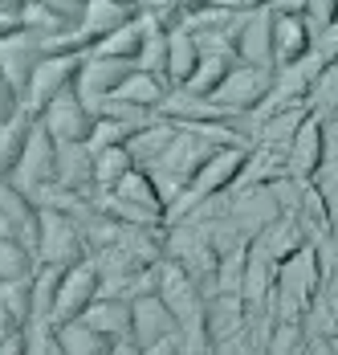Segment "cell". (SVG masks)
I'll return each mask as SVG.
<instances>
[{"instance_id":"obj_37","label":"cell","mask_w":338,"mask_h":355,"mask_svg":"<svg viewBox=\"0 0 338 355\" xmlns=\"http://www.w3.org/2000/svg\"><path fill=\"white\" fill-rule=\"evenodd\" d=\"M220 4H229L233 12H257V8H273V0H220Z\"/></svg>"},{"instance_id":"obj_29","label":"cell","mask_w":338,"mask_h":355,"mask_svg":"<svg viewBox=\"0 0 338 355\" xmlns=\"http://www.w3.org/2000/svg\"><path fill=\"white\" fill-rule=\"evenodd\" d=\"M37 274V257L33 249L17 237H0V286L8 282H29Z\"/></svg>"},{"instance_id":"obj_6","label":"cell","mask_w":338,"mask_h":355,"mask_svg":"<svg viewBox=\"0 0 338 355\" xmlns=\"http://www.w3.org/2000/svg\"><path fill=\"white\" fill-rule=\"evenodd\" d=\"M90 53H45L41 66H37L33 82H29V94H25V110L41 114L57 94H66L69 86H78V73L86 66Z\"/></svg>"},{"instance_id":"obj_3","label":"cell","mask_w":338,"mask_h":355,"mask_svg":"<svg viewBox=\"0 0 338 355\" xmlns=\"http://www.w3.org/2000/svg\"><path fill=\"white\" fill-rule=\"evenodd\" d=\"M90 257V241L86 229L73 216L57 213V209H41V225H37V266H82Z\"/></svg>"},{"instance_id":"obj_42","label":"cell","mask_w":338,"mask_h":355,"mask_svg":"<svg viewBox=\"0 0 338 355\" xmlns=\"http://www.w3.org/2000/svg\"><path fill=\"white\" fill-rule=\"evenodd\" d=\"M0 4H4V8H21V0H0Z\"/></svg>"},{"instance_id":"obj_19","label":"cell","mask_w":338,"mask_h":355,"mask_svg":"<svg viewBox=\"0 0 338 355\" xmlns=\"http://www.w3.org/2000/svg\"><path fill=\"white\" fill-rule=\"evenodd\" d=\"M310 114H314V107H310V103H298V107L277 110L269 119H261V123H257V147L290 155V147H294V139H298V131L305 127Z\"/></svg>"},{"instance_id":"obj_43","label":"cell","mask_w":338,"mask_h":355,"mask_svg":"<svg viewBox=\"0 0 338 355\" xmlns=\"http://www.w3.org/2000/svg\"><path fill=\"white\" fill-rule=\"evenodd\" d=\"M123 4H135V8H139V0H123Z\"/></svg>"},{"instance_id":"obj_41","label":"cell","mask_w":338,"mask_h":355,"mask_svg":"<svg viewBox=\"0 0 338 355\" xmlns=\"http://www.w3.org/2000/svg\"><path fill=\"white\" fill-rule=\"evenodd\" d=\"M45 355H66V352H62V347H57V335H53V347H49V352H45Z\"/></svg>"},{"instance_id":"obj_35","label":"cell","mask_w":338,"mask_h":355,"mask_svg":"<svg viewBox=\"0 0 338 355\" xmlns=\"http://www.w3.org/2000/svg\"><path fill=\"white\" fill-rule=\"evenodd\" d=\"M21 29H25V17H21V8H4V4H0V41L17 37Z\"/></svg>"},{"instance_id":"obj_38","label":"cell","mask_w":338,"mask_h":355,"mask_svg":"<svg viewBox=\"0 0 338 355\" xmlns=\"http://www.w3.org/2000/svg\"><path fill=\"white\" fill-rule=\"evenodd\" d=\"M212 4H220V0H179L184 17H188V12H200V8H212Z\"/></svg>"},{"instance_id":"obj_12","label":"cell","mask_w":338,"mask_h":355,"mask_svg":"<svg viewBox=\"0 0 338 355\" xmlns=\"http://www.w3.org/2000/svg\"><path fill=\"white\" fill-rule=\"evenodd\" d=\"M326 135H330V127H326V119H318V114H310L305 119V127L298 131V139L290 147V176L302 180V184H314V180L322 176V168H326Z\"/></svg>"},{"instance_id":"obj_1","label":"cell","mask_w":338,"mask_h":355,"mask_svg":"<svg viewBox=\"0 0 338 355\" xmlns=\"http://www.w3.org/2000/svg\"><path fill=\"white\" fill-rule=\"evenodd\" d=\"M216 151V143H208L204 135H196V131H184L179 127V135L171 139V147L159 155V164L155 168H147L151 176H155V184H159V192L168 196V209L188 192V184L196 180V172H200V164Z\"/></svg>"},{"instance_id":"obj_11","label":"cell","mask_w":338,"mask_h":355,"mask_svg":"<svg viewBox=\"0 0 338 355\" xmlns=\"http://www.w3.org/2000/svg\"><path fill=\"white\" fill-rule=\"evenodd\" d=\"M273 17L277 8H257L244 17L237 33V62L240 66H257V70L277 73V49H273Z\"/></svg>"},{"instance_id":"obj_33","label":"cell","mask_w":338,"mask_h":355,"mask_svg":"<svg viewBox=\"0 0 338 355\" xmlns=\"http://www.w3.org/2000/svg\"><path fill=\"white\" fill-rule=\"evenodd\" d=\"M21 110H25V98H21V90H17V86H12V82L0 73V127H4V123H12Z\"/></svg>"},{"instance_id":"obj_30","label":"cell","mask_w":338,"mask_h":355,"mask_svg":"<svg viewBox=\"0 0 338 355\" xmlns=\"http://www.w3.org/2000/svg\"><path fill=\"white\" fill-rule=\"evenodd\" d=\"M151 21V17H147ZM168 45H171V29H163L159 21H151V33H147V45H143V58H139V70L155 73L168 82Z\"/></svg>"},{"instance_id":"obj_13","label":"cell","mask_w":338,"mask_h":355,"mask_svg":"<svg viewBox=\"0 0 338 355\" xmlns=\"http://www.w3.org/2000/svg\"><path fill=\"white\" fill-rule=\"evenodd\" d=\"M281 205H277V196H273V188H233V220L240 225V233L249 237V241H257L269 225L281 220Z\"/></svg>"},{"instance_id":"obj_5","label":"cell","mask_w":338,"mask_h":355,"mask_svg":"<svg viewBox=\"0 0 338 355\" xmlns=\"http://www.w3.org/2000/svg\"><path fill=\"white\" fill-rule=\"evenodd\" d=\"M37 123L45 127V135L53 143H90L94 127H98V114L86 107L78 86H69L66 94H57L49 107L37 114Z\"/></svg>"},{"instance_id":"obj_15","label":"cell","mask_w":338,"mask_h":355,"mask_svg":"<svg viewBox=\"0 0 338 355\" xmlns=\"http://www.w3.org/2000/svg\"><path fill=\"white\" fill-rule=\"evenodd\" d=\"M41 58H45V45H41V37L29 33V29H21V33L8 37V41H0V73L21 90V98L29 94V82H33Z\"/></svg>"},{"instance_id":"obj_23","label":"cell","mask_w":338,"mask_h":355,"mask_svg":"<svg viewBox=\"0 0 338 355\" xmlns=\"http://www.w3.org/2000/svg\"><path fill=\"white\" fill-rule=\"evenodd\" d=\"M33 127H37V114H29V110H21L12 123L0 127V180H8L12 172H17L25 147H29V139H33Z\"/></svg>"},{"instance_id":"obj_8","label":"cell","mask_w":338,"mask_h":355,"mask_svg":"<svg viewBox=\"0 0 338 355\" xmlns=\"http://www.w3.org/2000/svg\"><path fill=\"white\" fill-rule=\"evenodd\" d=\"M102 270L94 257H86L82 266H69L62 278V294H57V311H53V327L62 322H78L86 319V311L102 298Z\"/></svg>"},{"instance_id":"obj_9","label":"cell","mask_w":338,"mask_h":355,"mask_svg":"<svg viewBox=\"0 0 338 355\" xmlns=\"http://www.w3.org/2000/svg\"><path fill=\"white\" fill-rule=\"evenodd\" d=\"M135 70H139V66H131V62L102 58V53H94V49H90L86 66H82V73H78V94L86 98V107L98 114L102 103H110V98L123 90V82H127Z\"/></svg>"},{"instance_id":"obj_2","label":"cell","mask_w":338,"mask_h":355,"mask_svg":"<svg viewBox=\"0 0 338 355\" xmlns=\"http://www.w3.org/2000/svg\"><path fill=\"white\" fill-rule=\"evenodd\" d=\"M155 274H159V278H155V294L168 302V311L179 319L184 335L208 331V327H204V315H208V294L192 282V274H188L179 261H171V257H159V261H155Z\"/></svg>"},{"instance_id":"obj_32","label":"cell","mask_w":338,"mask_h":355,"mask_svg":"<svg viewBox=\"0 0 338 355\" xmlns=\"http://www.w3.org/2000/svg\"><path fill=\"white\" fill-rule=\"evenodd\" d=\"M314 62L322 70H335L338 66V17L326 29H318V37H314Z\"/></svg>"},{"instance_id":"obj_25","label":"cell","mask_w":338,"mask_h":355,"mask_svg":"<svg viewBox=\"0 0 338 355\" xmlns=\"http://www.w3.org/2000/svg\"><path fill=\"white\" fill-rule=\"evenodd\" d=\"M171 86L163 82V78H155V73L147 70H135L127 82H123V90L114 94V98H123V103H131V107H143V110H155L159 114V107L168 103Z\"/></svg>"},{"instance_id":"obj_18","label":"cell","mask_w":338,"mask_h":355,"mask_svg":"<svg viewBox=\"0 0 338 355\" xmlns=\"http://www.w3.org/2000/svg\"><path fill=\"white\" fill-rule=\"evenodd\" d=\"M57 188L94 196V147L90 143H57Z\"/></svg>"},{"instance_id":"obj_39","label":"cell","mask_w":338,"mask_h":355,"mask_svg":"<svg viewBox=\"0 0 338 355\" xmlns=\"http://www.w3.org/2000/svg\"><path fill=\"white\" fill-rule=\"evenodd\" d=\"M310 0H273V8H285V12H305Z\"/></svg>"},{"instance_id":"obj_22","label":"cell","mask_w":338,"mask_h":355,"mask_svg":"<svg viewBox=\"0 0 338 355\" xmlns=\"http://www.w3.org/2000/svg\"><path fill=\"white\" fill-rule=\"evenodd\" d=\"M147 33H151V21L139 12L131 25H123L118 33H110L106 41H98V45H94V53H102V58H118V62H131V66H139L143 45H147Z\"/></svg>"},{"instance_id":"obj_24","label":"cell","mask_w":338,"mask_h":355,"mask_svg":"<svg viewBox=\"0 0 338 355\" xmlns=\"http://www.w3.org/2000/svg\"><path fill=\"white\" fill-rule=\"evenodd\" d=\"M62 278H66L62 266H37L33 282H29V306H33V319L29 322H53L57 294H62Z\"/></svg>"},{"instance_id":"obj_17","label":"cell","mask_w":338,"mask_h":355,"mask_svg":"<svg viewBox=\"0 0 338 355\" xmlns=\"http://www.w3.org/2000/svg\"><path fill=\"white\" fill-rule=\"evenodd\" d=\"M179 335H184V327H179V319L168 311V302L159 294L135 298V343L143 352L147 347H159L168 339H179Z\"/></svg>"},{"instance_id":"obj_44","label":"cell","mask_w":338,"mask_h":355,"mask_svg":"<svg viewBox=\"0 0 338 355\" xmlns=\"http://www.w3.org/2000/svg\"><path fill=\"white\" fill-rule=\"evenodd\" d=\"M21 4H29V0H21Z\"/></svg>"},{"instance_id":"obj_21","label":"cell","mask_w":338,"mask_h":355,"mask_svg":"<svg viewBox=\"0 0 338 355\" xmlns=\"http://www.w3.org/2000/svg\"><path fill=\"white\" fill-rule=\"evenodd\" d=\"M233 70H237V58H233V53H200L196 73H192L179 90H188V94H196V98H216V90L229 82Z\"/></svg>"},{"instance_id":"obj_40","label":"cell","mask_w":338,"mask_h":355,"mask_svg":"<svg viewBox=\"0 0 338 355\" xmlns=\"http://www.w3.org/2000/svg\"><path fill=\"white\" fill-rule=\"evenodd\" d=\"M110 355H143V352H139V343H114Z\"/></svg>"},{"instance_id":"obj_4","label":"cell","mask_w":338,"mask_h":355,"mask_svg":"<svg viewBox=\"0 0 338 355\" xmlns=\"http://www.w3.org/2000/svg\"><path fill=\"white\" fill-rule=\"evenodd\" d=\"M273 78L277 73L269 70H257V66H240L229 73V82L216 90V107L224 110V114H233V119H257V110L269 103L273 94Z\"/></svg>"},{"instance_id":"obj_20","label":"cell","mask_w":338,"mask_h":355,"mask_svg":"<svg viewBox=\"0 0 338 355\" xmlns=\"http://www.w3.org/2000/svg\"><path fill=\"white\" fill-rule=\"evenodd\" d=\"M175 135H179V127H175L171 119H155L151 127H143L139 135H131V139H127V151H131L135 168H143V172H147V168H155V164H159V155L171 147Z\"/></svg>"},{"instance_id":"obj_7","label":"cell","mask_w":338,"mask_h":355,"mask_svg":"<svg viewBox=\"0 0 338 355\" xmlns=\"http://www.w3.org/2000/svg\"><path fill=\"white\" fill-rule=\"evenodd\" d=\"M8 180H12L21 192H29L37 205H41V196L57 184V143L45 135L41 123L33 127V139H29L25 155H21V164H17V172H12Z\"/></svg>"},{"instance_id":"obj_31","label":"cell","mask_w":338,"mask_h":355,"mask_svg":"<svg viewBox=\"0 0 338 355\" xmlns=\"http://www.w3.org/2000/svg\"><path fill=\"white\" fill-rule=\"evenodd\" d=\"M139 12L151 17V21H159L163 29H179V25H184V8H179V0H139Z\"/></svg>"},{"instance_id":"obj_14","label":"cell","mask_w":338,"mask_h":355,"mask_svg":"<svg viewBox=\"0 0 338 355\" xmlns=\"http://www.w3.org/2000/svg\"><path fill=\"white\" fill-rule=\"evenodd\" d=\"M139 17L135 4H123V0H86V8H82V17H78V41L86 45V49H94L98 41H106L110 33H118L123 25H131Z\"/></svg>"},{"instance_id":"obj_34","label":"cell","mask_w":338,"mask_h":355,"mask_svg":"<svg viewBox=\"0 0 338 355\" xmlns=\"http://www.w3.org/2000/svg\"><path fill=\"white\" fill-rule=\"evenodd\" d=\"M305 17L314 21V33L326 29V25L338 17V0H310V4H305Z\"/></svg>"},{"instance_id":"obj_10","label":"cell","mask_w":338,"mask_h":355,"mask_svg":"<svg viewBox=\"0 0 338 355\" xmlns=\"http://www.w3.org/2000/svg\"><path fill=\"white\" fill-rule=\"evenodd\" d=\"M314 21L305 12H285L277 8L273 17V49H277V70H294L314 58Z\"/></svg>"},{"instance_id":"obj_36","label":"cell","mask_w":338,"mask_h":355,"mask_svg":"<svg viewBox=\"0 0 338 355\" xmlns=\"http://www.w3.org/2000/svg\"><path fill=\"white\" fill-rule=\"evenodd\" d=\"M49 8H57L62 17H69V21H78L82 17V8H86V0H45Z\"/></svg>"},{"instance_id":"obj_26","label":"cell","mask_w":338,"mask_h":355,"mask_svg":"<svg viewBox=\"0 0 338 355\" xmlns=\"http://www.w3.org/2000/svg\"><path fill=\"white\" fill-rule=\"evenodd\" d=\"M131 172H135V159H131L127 143L94 151V192H114L123 180L131 176Z\"/></svg>"},{"instance_id":"obj_27","label":"cell","mask_w":338,"mask_h":355,"mask_svg":"<svg viewBox=\"0 0 338 355\" xmlns=\"http://www.w3.org/2000/svg\"><path fill=\"white\" fill-rule=\"evenodd\" d=\"M196 62H200V45L192 41V33L179 25L171 29V45H168V86H184L192 73H196Z\"/></svg>"},{"instance_id":"obj_28","label":"cell","mask_w":338,"mask_h":355,"mask_svg":"<svg viewBox=\"0 0 338 355\" xmlns=\"http://www.w3.org/2000/svg\"><path fill=\"white\" fill-rule=\"evenodd\" d=\"M53 335H57V347L66 355H110V339H102L98 331H90L86 322H62V327H53Z\"/></svg>"},{"instance_id":"obj_16","label":"cell","mask_w":338,"mask_h":355,"mask_svg":"<svg viewBox=\"0 0 338 355\" xmlns=\"http://www.w3.org/2000/svg\"><path fill=\"white\" fill-rule=\"evenodd\" d=\"M82 322L110 343H135V302L123 294H102Z\"/></svg>"}]
</instances>
